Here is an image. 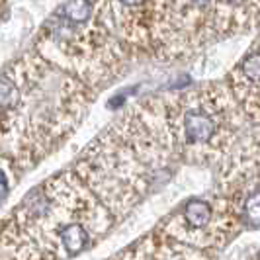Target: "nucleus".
I'll use <instances>...</instances> for the list:
<instances>
[{"label": "nucleus", "mask_w": 260, "mask_h": 260, "mask_svg": "<svg viewBox=\"0 0 260 260\" xmlns=\"http://www.w3.org/2000/svg\"><path fill=\"white\" fill-rule=\"evenodd\" d=\"M229 88L250 121L260 123V38L235 65L229 75Z\"/></svg>", "instance_id": "nucleus-2"}, {"label": "nucleus", "mask_w": 260, "mask_h": 260, "mask_svg": "<svg viewBox=\"0 0 260 260\" xmlns=\"http://www.w3.org/2000/svg\"><path fill=\"white\" fill-rule=\"evenodd\" d=\"M10 170L4 167H0V204L6 200V196L10 192V182H12V178H10V174H8Z\"/></svg>", "instance_id": "nucleus-3"}, {"label": "nucleus", "mask_w": 260, "mask_h": 260, "mask_svg": "<svg viewBox=\"0 0 260 260\" xmlns=\"http://www.w3.org/2000/svg\"><path fill=\"white\" fill-rule=\"evenodd\" d=\"M219 184L215 202L241 227L260 229V131L225 155Z\"/></svg>", "instance_id": "nucleus-1"}, {"label": "nucleus", "mask_w": 260, "mask_h": 260, "mask_svg": "<svg viewBox=\"0 0 260 260\" xmlns=\"http://www.w3.org/2000/svg\"><path fill=\"white\" fill-rule=\"evenodd\" d=\"M117 2L127 6V8H139V6H145L149 0H117Z\"/></svg>", "instance_id": "nucleus-4"}]
</instances>
